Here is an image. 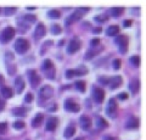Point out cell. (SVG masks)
I'll use <instances>...</instances> for the list:
<instances>
[{"label": "cell", "instance_id": "1", "mask_svg": "<svg viewBox=\"0 0 146 140\" xmlns=\"http://www.w3.org/2000/svg\"><path fill=\"white\" fill-rule=\"evenodd\" d=\"M13 48H15V51L18 52V54H25L28 51L29 49V42L27 39H23V38H20L17 39L15 44H13Z\"/></svg>", "mask_w": 146, "mask_h": 140}, {"label": "cell", "instance_id": "2", "mask_svg": "<svg viewBox=\"0 0 146 140\" xmlns=\"http://www.w3.org/2000/svg\"><path fill=\"white\" fill-rule=\"evenodd\" d=\"M13 37H15V28H12V27H6L5 29H3L1 32H0V43L6 44V43L10 42Z\"/></svg>", "mask_w": 146, "mask_h": 140}, {"label": "cell", "instance_id": "3", "mask_svg": "<svg viewBox=\"0 0 146 140\" xmlns=\"http://www.w3.org/2000/svg\"><path fill=\"white\" fill-rule=\"evenodd\" d=\"M115 42L118 45V49H119L121 54H125L128 51V43H129V40H128V37L125 34H122L119 37H117Z\"/></svg>", "mask_w": 146, "mask_h": 140}, {"label": "cell", "instance_id": "4", "mask_svg": "<svg viewBox=\"0 0 146 140\" xmlns=\"http://www.w3.org/2000/svg\"><path fill=\"white\" fill-rule=\"evenodd\" d=\"M86 11H89V7H84V9H83V7H80V9H78V10H76V11L73 12L72 15L66 20V25H67V26H70L71 23H73V22L78 21L80 17H83V13L86 12Z\"/></svg>", "mask_w": 146, "mask_h": 140}, {"label": "cell", "instance_id": "5", "mask_svg": "<svg viewBox=\"0 0 146 140\" xmlns=\"http://www.w3.org/2000/svg\"><path fill=\"white\" fill-rule=\"evenodd\" d=\"M106 113L112 117V118H116L117 116V102L116 99H110L108 100V105L106 107Z\"/></svg>", "mask_w": 146, "mask_h": 140}, {"label": "cell", "instance_id": "6", "mask_svg": "<svg viewBox=\"0 0 146 140\" xmlns=\"http://www.w3.org/2000/svg\"><path fill=\"white\" fill-rule=\"evenodd\" d=\"M52 95H54V89L51 85H44V87H42L39 90V96H40V99H44V100L50 99Z\"/></svg>", "mask_w": 146, "mask_h": 140}, {"label": "cell", "instance_id": "7", "mask_svg": "<svg viewBox=\"0 0 146 140\" xmlns=\"http://www.w3.org/2000/svg\"><path fill=\"white\" fill-rule=\"evenodd\" d=\"M93 99L98 104H101L105 100V90L102 88L94 87L93 88Z\"/></svg>", "mask_w": 146, "mask_h": 140}, {"label": "cell", "instance_id": "8", "mask_svg": "<svg viewBox=\"0 0 146 140\" xmlns=\"http://www.w3.org/2000/svg\"><path fill=\"white\" fill-rule=\"evenodd\" d=\"M45 34H46V27H45V25L43 23V22H39V23L36 25L35 29H34L33 37H34L36 40H39L40 38H43Z\"/></svg>", "mask_w": 146, "mask_h": 140}, {"label": "cell", "instance_id": "9", "mask_svg": "<svg viewBox=\"0 0 146 140\" xmlns=\"http://www.w3.org/2000/svg\"><path fill=\"white\" fill-rule=\"evenodd\" d=\"M27 74H28V78H29V82H31L32 87H33V88L38 87V85L40 84V76H38L36 71L29 70L28 72H27Z\"/></svg>", "mask_w": 146, "mask_h": 140}, {"label": "cell", "instance_id": "10", "mask_svg": "<svg viewBox=\"0 0 146 140\" xmlns=\"http://www.w3.org/2000/svg\"><path fill=\"white\" fill-rule=\"evenodd\" d=\"M26 87V83H25V79L22 78V76H17L15 78V83H13V88H15V92L17 94H21L22 92L25 90Z\"/></svg>", "mask_w": 146, "mask_h": 140}, {"label": "cell", "instance_id": "11", "mask_svg": "<svg viewBox=\"0 0 146 140\" xmlns=\"http://www.w3.org/2000/svg\"><path fill=\"white\" fill-rule=\"evenodd\" d=\"M65 108L68 112H79L80 106L73 99H67L65 101Z\"/></svg>", "mask_w": 146, "mask_h": 140}, {"label": "cell", "instance_id": "12", "mask_svg": "<svg viewBox=\"0 0 146 140\" xmlns=\"http://www.w3.org/2000/svg\"><path fill=\"white\" fill-rule=\"evenodd\" d=\"M80 42L78 39H72L67 46V52L68 54H76L80 49Z\"/></svg>", "mask_w": 146, "mask_h": 140}, {"label": "cell", "instance_id": "13", "mask_svg": "<svg viewBox=\"0 0 146 140\" xmlns=\"http://www.w3.org/2000/svg\"><path fill=\"white\" fill-rule=\"evenodd\" d=\"M122 83H123V78L121 76H115L108 79V85H110V89L111 90L117 89L119 85H122Z\"/></svg>", "mask_w": 146, "mask_h": 140}, {"label": "cell", "instance_id": "14", "mask_svg": "<svg viewBox=\"0 0 146 140\" xmlns=\"http://www.w3.org/2000/svg\"><path fill=\"white\" fill-rule=\"evenodd\" d=\"M57 125H58V119L56 117H50L45 127H46V130H49V132H54V130L57 128Z\"/></svg>", "mask_w": 146, "mask_h": 140}, {"label": "cell", "instance_id": "15", "mask_svg": "<svg viewBox=\"0 0 146 140\" xmlns=\"http://www.w3.org/2000/svg\"><path fill=\"white\" fill-rule=\"evenodd\" d=\"M79 123H80L82 129H84V130H89L91 127V119L88 116H82L79 118Z\"/></svg>", "mask_w": 146, "mask_h": 140}, {"label": "cell", "instance_id": "16", "mask_svg": "<svg viewBox=\"0 0 146 140\" xmlns=\"http://www.w3.org/2000/svg\"><path fill=\"white\" fill-rule=\"evenodd\" d=\"M101 50H104V46H101V45H99L98 46V49H95V48H91L89 51H86V54H85V60H91L95 55H98V54L101 51Z\"/></svg>", "mask_w": 146, "mask_h": 140}, {"label": "cell", "instance_id": "17", "mask_svg": "<svg viewBox=\"0 0 146 140\" xmlns=\"http://www.w3.org/2000/svg\"><path fill=\"white\" fill-rule=\"evenodd\" d=\"M125 127L128 129H136L139 127V119L136 118V117H130V118L127 121Z\"/></svg>", "mask_w": 146, "mask_h": 140}, {"label": "cell", "instance_id": "18", "mask_svg": "<svg viewBox=\"0 0 146 140\" xmlns=\"http://www.w3.org/2000/svg\"><path fill=\"white\" fill-rule=\"evenodd\" d=\"M139 89H140V82H139V79L130 80V83H129V90L131 92V94H138L139 93Z\"/></svg>", "mask_w": 146, "mask_h": 140}, {"label": "cell", "instance_id": "19", "mask_svg": "<svg viewBox=\"0 0 146 140\" xmlns=\"http://www.w3.org/2000/svg\"><path fill=\"white\" fill-rule=\"evenodd\" d=\"M27 112H28V110L25 108V107H15V108H12L13 116H17V117H25V116H27Z\"/></svg>", "mask_w": 146, "mask_h": 140}, {"label": "cell", "instance_id": "20", "mask_svg": "<svg viewBox=\"0 0 146 140\" xmlns=\"http://www.w3.org/2000/svg\"><path fill=\"white\" fill-rule=\"evenodd\" d=\"M118 33H119V27H118L117 25L110 26L107 28V31H106V34L108 35V37H115V35H117Z\"/></svg>", "mask_w": 146, "mask_h": 140}, {"label": "cell", "instance_id": "21", "mask_svg": "<svg viewBox=\"0 0 146 140\" xmlns=\"http://www.w3.org/2000/svg\"><path fill=\"white\" fill-rule=\"evenodd\" d=\"M44 119V115L42 113H38L33 119H32V125H33V128H38L40 124H42V122Z\"/></svg>", "mask_w": 146, "mask_h": 140}, {"label": "cell", "instance_id": "22", "mask_svg": "<svg viewBox=\"0 0 146 140\" xmlns=\"http://www.w3.org/2000/svg\"><path fill=\"white\" fill-rule=\"evenodd\" d=\"M0 93H1L3 98H5V99H10L13 95V94H12V89L7 88V87H1V88H0Z\"/></svg>", "mask_w": 146, "mask_h": 140}, {"label": "cell", "instance_id": "23", "mask_svg": "<svg viewBox=\"0 0 146 140\" xmlns=\"http://www.w3.org/2000/svg\"><path fill=\"white\" fill-rule=\"evenodd\" d=\"M123 12H124V7H122V6H116V7H112L111 9V15H112V17H119Z\"/></svg>", "mask_w": 146, "mask_h": 140}, {"label": "cell", "instance_id": "24", "mask_svg": "<svg viewBox=\"0 0 146 140\" xmlns=\"http://www.w3.org/2000/svg\"><path fill=\"white\" fill-rule=\"evenodd\" d=\"M54 68V65H52V62L51 60H44L43 61V64H42V70L46 73V72H49L50 70H52Z\"/></svg>", "mask_w": 146, "mask_h": 140}, {"label": "cell", "instance_id": "25", "mask_svg": "<svg viewBox=\"0 0 146 140\" xmlns=\"http://www.w3.org/2000/svg\"><path fill=\"white\" fill-rule=\"evenodd\" d=\"M63 134H65V138H71V137H73V134H76V127H74V125H68V127L65 129V133H63Z\"/></svg>", "mask_w": 146, "mask_h": 140}, {"label": "cell", "instance_id": "26", "mask_svg": "<svg viewBox=\"0 0 146 140\" xmlns=\"http://www.w3.org/2000/svg\"><path fill=\"white\" fill-rule=\"evenodd\" d=\"M96 123H98V128L99 129H105V128L108 127L107 121L105 118H102V117H98V118H96Z\"/></svg>", "mask_w": 146, "mask_h": 140}, {"label": "cell", "instance_id": "27", "mask_svg": "<svg viewBox=\"0 0 146 140\" xmlns=\"http://www.w3.org/2000/svg\"><path fill=\"white\" fill-rule=\"evenodd\" d=\"M74 85H76V88L78 89L80 93H84V92H85V89H86V87H85V82H84V80H77Z\"/></svg>", "mask_w": 146, "mask_h": 140}, {"label": "cell", "instance_id": "28", "mask_svg": "<svg viewBox=\"0 0 146 140\" xmlns=\"http://www.w3.org/2000/svg\"><path fill=\"white\" fill-rule=\"evenodd\" d=\"M48 16H49V19H60L61 12L58 10H50L48 12Z\"/></svg>", "mask_w": 146, "mask_h": 140}, {"label": "cell", "instance_id": "29", "mask_svg": "<svg viewBox=\"0 0 146 140\" xmlns=\"http://www.w3.org/2000/svg\"><path fill=\"white\" fill-rule=\"evenodd\" d=\"M16 10H17L16 6H7L4 9V13H5V16H11L16 12Z\"/></svg>", "mask_w": 146, "mask_h": 140}, {"label": "cell", "instance_id": "30", "mask_svg": "<svg viewBox=\"0 0 146 140\" xmlns=\"http://www.w3.org/2000/svg\"><path fill=\"white\" fill-rule=\"evenodd\" d=\"M62 32V27L60 25H54L51 27V33L55 34V35H57V34H60Z\"/></svg>", "mask_w": 146, "mask_h": 140}, {"label": "cell", "instance_id": "31", "mask_svg": "<svg viewBox=\"0 0 146 140\" xmlns=\"http://www.w3.org/2000/svg\"><path fill=\"white\" fill-rule=\"evenodd\" d=\"M25 122H22V121H16L15 123H13V128L17 129V130H21V129H23L25 128Z\"/></svg>", "mask_w": 146, "mask_h": 140}, {"label": "cell", "instance_id": "32", "mask_svg": "<svg viewBox=\"0 0 146 140\" xmlns=\"http://www.w3.org/2000/svg\"><path fill=\"white\" fill-rule=\"evenodd\" d=\"M130 62H131V64H133L135 67H138L139 65H140V57L139 56H131L130 57Z\"/></svg>", "mask_w": 146, "mask_h": 140}, {"label": "cell", "instance_id": "33", "mask_svg": "<svg viewBox=\"0 0 146 140\" xmlns=\"http://www.w3.org/2000/svg\"><path fill=\"white\" fill-rule=\"evenodd\" d=\"M76 76H77V71L76 70H68L66 72V77L68 79H71V78H73V77H76Z\"/></svg>", "mask_w": 146, "mask_h": 140}, {"label": "cell", "instance_id": "34", "mask_svg": "<svg viewBox=\"0 0 146 140\" xmlns=\"http://www.w3.org/2000/svg\"><path fill=\"white\" fill-rule=\"evenodd\" d=\"M77 71V76H83V74H86L88 73V70L85 68V67H83V66H80L78 70H76Z\"/></svg>", "mask_w": 146, "mask_h": 140}, {"label": "cell", "instance_id": "35", "mask_svg": "<svg viewBox=\"0 0 146 140\" xmlns=\"http://www.w3.org/2000/svg\"><path fill=\"white\" fill-rule=\"evenodd\" d=\"M108 20V17L107 16H105V15H102V16H96V17H95V21H96V22H106Z\"/></svg>", "mask_w": 146, "mask_h": 140}, {"label": "cell", "instance_id": "36", "mask_svg": "<svg viewBox=\"0 0 146 140\" xmlns=\"http://www.w3.org/2000/svg\"><path fill=\"white\" fill-rule=\"evenodd\" d=\"M23 20L28 21V22H34L36 20V17L34 15H26V16H23Z\"/></svg>", "mask_w": 146, "mask_h": 140}, {"label": "cell", "instance_id": "37", "mask_svg": "<svg viewBox=\"0 0 146 140\" xmlns=\"http://www.w3.org/2000/svg\"><path fill=\"white\" fill-rule=\"evenodd\" d=\"M90 45H91V48H96L100 45V39H91L90 40Z\"/></svg>", "mask_w": 146, "mask_h": 140}, {"label": "cell", "instance_id": "38", "mask_svg": "<svg viewBox=\"0 0 146 140\" xmlns=\"http://www.w3.org/2000/svg\"><path fill=\"white\" fill-rule=\"evenodd\" d=\"M121 65H122V62H121V60H118V58L113 61V68H115V70H119Z\"/></svg>", "mask_w": 146, "mask_h": 140}, {"label": "cell", "instance_id": "39", "mask_svg": "<svg viewBox=\"0 0 146 140\" xmlns=\"http://www.w3.org/2000/svg\"><path fill=\"white\" fill-rule=\"evenodd\" d=\"M46 77L49 79H54L55 78V68H52V70H50L49 72H46Z\"/></svg>", "mask_w": 146, "mask_h": 140}, {"label": "cell", "instance_id": "40", "mask_svg": "<svg viewBox=\"0 0 146 140\" xmlns=\"http://www.w3.org/2000/svg\"><path fill=\"white\" fill-rule=\"evenodd\" d=\"M32 99H33V95H32L31 93H28L26 95V98H25V102H27V104H29L31 101H32Z\"/></svg>", "mask_w": 146, "mask_h": 140}, {"label": "cell", "instance_id": "41", "mask_svg": "<svg viewBox=\"0 0 146 140\" xmlns=\"http://www.w3.org/2000/svg\"><path fill=\"white\" fill-rule=\"evenodd\" d=\"M118 99H119V100H127V99H128V94H127V93H121V94H118Z\"/></svg>", "mask_w": 146, "mask_h": 140}, {"label": "cell", "instance_id": "42", "mask_svg": "<svg viewBox=\"0 0 146 140\" xmlns=\"http://www.w3.org/2000/svg\"><path fill=\"white\" fill-rule=\"evenodd\" d=\"M6 128H7V124L6 123H0V134L5 132Z\"/></svg>", "mask_w": 146, "mask_h": 140}, {"label": "cell", "instance_id": "43", "mask_svg": "<svg viewBox=\"0 0 146 140\" xmlns=\"http://www.w3.org/2000/svg\"><path fill=\"white\" fill-rule=\"evenodd\" d=\"M99 82L102 83V84H108V78H105V77H100V78H99Z\"/></svg>", "mask_w": 146, "mask_h": 140}, {"label": "cell", "instance_id": "44", "mask_svg": "<svg viewBox=\"0 0 146 140\" xmlns=\"http://www.w3.org/2000/svg\"><path fill=\"white\" fill-rule=\"evenodd\" d=\"M131 25H133V21H131V20L124 21V27H129V26H131Z\"/></svg>", "mask_w": 146, "mask_h": 140}, {"label": "cell", "instance_id": "45", "mask_svg": "<svg viewBox=\"0 0 146 140\" xmlns=\"http://www.w3.org/2000/svg\"><path fill=\"white\" fill-rule=\"evenodd\" d=\"M6 60H9V61H11L12 60V58H13V56H12V54L11 52H6Z\"/></svg>", "mask_w": 146, "mask_h": 140}, {"label": "cell", "instance_id": "46", "mask_svg": "<svg viewBox=\"0 0 146 140\" xmlns=\"http://www.w3.org/2000/svg\"><path fill=\"white\" fill-rule=\"evenodd\" d=\"M4 107H5V102H4L3 100H0V111H3Z\"/></svg>", "mask_w": 146, "mask_h": 140}, {"label": "cell", "instance_id": "47", "mask_svg": "<svg viewBox=\"0 0 146 140\" xmlns=\"http://www.w3.org/2000/svg\"><path fill=\"white\" fill-rule=\"evenodd\" d=\"M56 110H57V106H56V105H54L52 107L49 108V111H51V112H52V111H56Z\"/></svg>", "mask_w": 146, "mask_h": 140}, {"label": "cell", "instance_id": "48", "mask_svg": "<svg viewBox=\"0 0 146 140\" xmlns=\"http://www.w3.org/2000/svg\"><path fill=\"white\" fill-rule=\"evenodd\" d=\"M93 32H94V33H99V32H101V28H95Z\"/></svg>", "mask_w": 146, "mask_h": 140}, {"label": "cell", "instance_id": "49", "mask_svg": "<svg viewBox=\"0 0 146 140\" xmlns=\"http://www.w3.org/2000/svg\"><path fill=\"white\" fill-rule=\"evenodd\" d=\"M3 83H4V78H3V76L0 74V85H3Z\"/></svg>", "mask_w": 146, "mask_h": 140}, {"label": "cell", "instance_id": "50", "mask_svg": "<svg viewBox=\"0 0 146 140\" xmlns=\"http://www.w3.org/2000/svg\"><path fill=\"white\" fill-rule=\"evenodd\" d=\"M27 9H28V10H34V9H35V6H28Z\"/></svg>", "mask_w": 146, "mask_h": 140}, {"label": "cell", "instance_id": "51", "mask_svg": "<svg viewBox=\"0 0 146 140\" xmlns=\"http://www.w3.org/2000/svg\"><path fill=\"white\" fill-rule=\"evenodd\" d=\"M76 140H84V138H82V137H80V138H77Z\"/></svg>", "mask_w": 146, "mask_h": 140}, {"label": "cell", "instance_id": "52", "mask_svg": "<svg viewBox=\"0 0 146 140\" xmlns=\"http://www.w3.org/2000/svg\"><path fill=\"white\" fill-rule=\"evenodd\" d=\"M0 12H1V10H0Z\"/></svg>", "mask_w": 146, "mask_h": 140}]
</instances>
